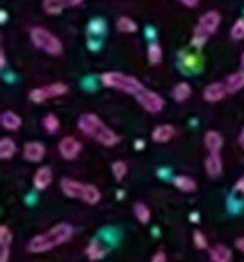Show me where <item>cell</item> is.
<instances>
[{
  "label": "cell",
  "instance_id": "74e56055",
  "mask_svg": "<svg viewBox=\"0 0 244 262\" xmlns=\"http://www.w3.org/2000/svg\"><path fill=\"white\" fill-rule=\"evenodd\" d=\"M0 67H2V69L6 67V54H4V51L0 52Z\"/></svg>",
  "mask_w": 244,
  "mask_h": 262
},
{
  "label": "cell",
  "instance_id": "7a4b0ae2",
  "mask_svg": "<svg viewBox=\"0 0 244 262\" xmlns=\"http://www.w3.org/2000/svg\"><path fill=\"white\" fill-rule=\"evenodd\" d=\"M61 190L66 198L72 200H83L86 205H97L101 201V190L90 183H81L76 180L63 178L61 180Z\"/></svg>",
  "mask_w": 244,
  "mask_h": 262
},
{
  "label": "cell",
  "instance_id": "f35d334b",
  "mask_svg": "<svg viewBox=\"0 0 244 262\" xmlns=\"http://www.w3.org/2000/svg\"><path fill=\"white\" fill-rule=\"evenodd\" d=\"M239 146H240V147H242V149H244V129L240 131V135H239Z\"/></svg>",
  "mask_w": 244,
  "mask_h": 262
},
{
  "label": "cell",
  "instance_id": "44dd1931",
  "mask_svg": "<svg viewBox=\"0 0 244 262\" xmlns=\"http://www.w3.org/2000/svg\"><path fill=\"white\" fill-rule=\"evenodd\" d=\"M210 260L212 262H232V251L223 244L210 248Z\"/></svg>",
  "mask_w": 244,
  "mask_h": 262
},
{
  "label": "cell",
  "instance_id": "3957f363",
  "mask_svg": "<svg viewBox=\"0 0 244 262\" xmlns=\"http://www.w3.org/2000/svg\"><path fill=\"white\" fill-rule=\"evenodd\" d=\"M101 83L106 88H113V90L124 92L129 95H139L144 90V84L137 77L122 72H104L101 76Z\"/></svg>",
  "mask_w": 244,
  "mask_h": 262
},
{
  "label": "cell",
  "instance_id": "ba28073f",
  "mask_svg": "<svg viewBox=\"0 0 244 262\" xmlns=\"http://www.w3.org/2000/svg\"><path fill=\"white\" fill-rule=\"evenodd\" d=\"M92 139H95L99 144H101V146H104V147H113V146H117V144H119L120 137L117 135L113 129H109L104 122H101L97 126V129H95V133H94V137H92Z\"/></svg>",
  "mask_w": 244,
  "mask_h": 262
},
{
  "label": "cell",
  "instance_id": "8992f818",
  "mask_svg": "<svg viewBox=\"0 0 244 262\" xmlns=\"http://www.w3.org/2000/svg\"><path fill=\"white\" fill-rule=\"evenodd\" d=\"M137 101L149 113H160L164 110V97L160 94H157V92L146 90V88L137 95Z\"/></svg>",
  "mask_w": 244,
  "mask_h": 262
},
{
  "label": "cell",
  "instance_id": "ffe728a7",
  "mask_svg": "<svg viewBox=\"0 0 244 262\" xmlns=\"http://www.w3.org/2000/svg\"><path fill=\"white\" fill-rule=\"evenodd\" d=\"M108 253V248H104L101 244V241H92L86 246V257L90 260H102Z\"/></svg>",
  "mask_w": 244,
  "mask_h": 262
},
{
  "label": "cell",
  "instance_id": "52a82bcc",
  "mask_svg": "<svg viewBox=\"0 0 244 262\" xmlns=\"http://www.w3.org/2000/svg\"><path fill=\"white\" fill-rule=\"evenodd\" d=\"M58 149H59V155H61L65 160H76V158L79 157L83 146H81V142L76 137H65V139H61V142H59Z\"/></svg>",
  "mask_w": 244,
  "mask_h": 262
},
{
  "label": "cell",
  "instance_id": "9a60e30c",
  "mask_svg": "<svg viewBox=\"0 0 244 262\" xmlns=\"http://www.w3.org/2000/svg\"><path fill=\"white\" fill-rule=\"evenodd\" d=\"M205 171H207L208 176L212 178H217L223 172V160L219 153H208L207 160H205Z\"/></svg>",
  "mask_w": 244,
  "mask_h": 262
},
{
  "label": "cell",
  "instance_id": "60d3db41",
  "mask_svg": "<svg viewBox=\"0 0 244 262\" xmlns=\"http://www.w3.org/2000/svg\"><path fill=\"white\" fill-rule=\"evenodd\" d=\"M135 147H137V149H142V147H144V142H142V140H140V142H135Z\"/></svg>",
  "mask_w": 244,
  "mask_h": 262
},
{
  "label": "cell",
  "instance_id": "7402d4cb",
  "mask_svg": "<svg viewBox=\"0 0 244 262\" xmlns=\"http://www.w3.org/2000/svg\"><path fill=\"white\" fill-rule=\"evenodd\" d=\"M16 153V144L15 140H11L9 137H4L0 140V158L2 160H11Z\"/></svg>",
  "mask_w": 244,
  "mask_h": 262
},
{
  "label": "cell",
  "instance_id": "f1b7e54d",
  "mask_svg": "<svg viewBox=\"0 0 244 262\" xmlns=\"http://www.w3.org/2000/svg\"><path fill=\"white\" fill-rule=\"evenodd\" d=\"M43 127H45V131L47 133H56V131L59 129V120H58V117L54 115V113H49V115H45L43 117Z\"/></svg>",
  "mask_w": 244,
  "mask_h": 262
},
{
  "label": "cell",
  "instance_id": "4dcf8cb0",
  "mask_svg": "<svg viewBox=\"0 0 244 262\" xmlns=\"http://www.w3.org/2000/svg\"><path fill=\"white\" fill-rule=\"evenodd\" d=\"M11 243H13L11 230L6 225H2L0 226V248H11Z\"/></svg>",
  "mask_w": 244,
  "mask_h": 262
},
{
  "label": "cell",
  "instance_id": "d590c367",
  "mask_svg": "<svg viewBox=\"0 0 244 262\" xmlns=\"http://www.w3.org/2000/svg\"><path fill=\"white\" fill-rule=\"evenodd\" d=\"M235 190H237V192H240V194H244V176L235 183Z\"/></svg>",
  "mask_w": 244,
  "mask_h": 262
},
{
  "label": "cell",
  "instance_id": "836d02e7",
  "mask_svg": "<svg viewBox=\"0 0 244 262\" xmlns=\"http://www.w3.org/2000/svg\"><path fill=\"white\" fill-rule=\"evenodd\" d=\"M151 262H167V257H165L164 251H157L151 258Z\"/></svg>",
  "mask_w": 244,
  "mask_h": 262
},
{
  "label": "cell",
  "instance_id": "d6986e66",
  "mask_svg": "<svg viewBox=\"0 0 244 262\" xmlns=\"http://www.w3.org/2000/svg\"><path fill=\"white\" fill-rule=\"evenodd\" d=\"M225 84H226L228 94H235V92L242 90L244 88V70H239V72H235V74H230V76L225 79Z\"/></svg>",
  "mask_w": 244,
  "mask_h": 262
},
{
  "label": "cell",
  "instance_id": "ab89813d",
  "mask_svg": "<svg viewBox=\"0 0 244 262\" xmlns=\"http://www.w3.org/2000/svg\"><path fill=\"white\" fill-rule=\"evenodd\" d=\"M0 16H2V18H0V22L6 24V16H8V15H6V11H0Z\"/></svg>",
  "mask_w": 244,
  "mask_h": 262
},
{
  "label": "cell",
  "instance_id": "d6a6232c",
  "mask_svg": "<svg viewBox=\"0 0 244 262\" xmlns=\"http://www.w3.org/2000/svg\"><path fill=\"white\" fill-rule=\"evenodd\" d=\"M194 244H196V248H199V250H205V248L208 246L207 237L201 232H194Z\"/></svg>",
  "mask_w": 244,
  "mask_h": 262
},
{
  "label": "cell",
  "instance_id": "ac0fdd59",
  "mask_svg": "<svg viewBox=\"0 0 244 262\" xmlns=\"http://www.w3.org/2000/svg\"><path fill=\"white\" fill-rule=\"evenodd\" d=\"M0 124L4 129H9V131H18L22 127V117L15 112H4L2 117H0Z\"/></svg>",
  "mask_w": 244,
  "mask_h": 262
},
{
  "label": "cell",
  "instance_id": "5bb4252c",
  "mask_svg": "<svg viewBox=\"0 0 244 262\" xmlns=\"http://www.w3.org/2000/svg\"><path fill=\"white\" fill-rule=\"evenodd\" d=\"M174 135H176V127L172 126V124H160V126H157L153 129L151 139L158 144H165V142H169Z\"/></svg>",
  "mask_w": 244,
  "mask_h": 262
},
{
  "label": "cell",
  "instance_id": "7c38bea8",
  "mask_svg": "<svg viewBox=\"0 0 244 262\" xmlns=\"http://www.w3.org/2000/svg\"><path fill=\"white\" fill-rule=\"evenodd\" d=\"M45 157V146L41 142H27L24 146V158L31 164H38Z\"/></svg>",
  "mask_w": 244,
  "mask_h": 262
},
{
  "label": "cell",
  "instance_id": "83f0119b",
  "mask_svg": "<svg viewBox=\"0 0 244 262\" xmlns=\"http://www.w3.org/2000/svg\"><path fill=\"white\" fill-rule=\"evenodd\" d=\"M112 172H113V176H115L117 182H122V180L126 178V174H128V165H126V162H122V160L113 162Z\"/></svg>",
  "mask_w": 244,
  "mask_h": 262
},
{
  "label": "cell",
  "instance_id": "d4e9b609",
  "mask_svg": "<svg viewBox=\"0 0 244 262\" xmlns=\"http://www.w3.org/2000/svg\"><path fill=\"white\" fill-rule=\"evenodd\" d=\"M117 29L120 31V33H137L139 31V26H137V22L133 18H129V16H120L119 20H117Z\"/></svg>",
  "mask_w": 244,
  "mask_h": 262
},
{
  "label": "cell",
  "instance_id": "6da1fadb",
  "mask_svg": "<svg viewBox=\"0 0 244 262\" xmlns=\"http://www.w3.org/2000/svg\"><path fill=\"white\" fill-rule=\"evenodd\" d=\"M74 235V226L69 223H59V225L49 228L47 232L40 233V235H34L33 239L27 243L26 250L29 253H45V251H51L54 248L61 246V244L69 243Z\"/></svg>",
  "mask_w": 244,
  "mask_h": 262
},
{
  "label": "cell",
  "instance_id": "e0dca14e",
  "mask_svg": "<svg viewBox=\"0 0 244 262\" xmlns=\"http://www.w3.org/2000/svg\"><path fill=\"white\" fill-rule=\"evenodd\" d=\"M33 183L38 190H45L49 189V185L52 183V171L51 167H40L36 172H34Z\"/></svg>",
  "mask_w": 244,
  "mask_h": 262
},
{
  "label": "cell",
  "instance_id": "277c9868",
  "mask_svg": "<svg viewBox=\"0 0 244 262\" xmlns=\"http://www.w3.org/2000/svg\"><path fill=\"white\" fill-rule=\"evenodd\" d=\"M31 41L34 43V47H38L40 51L47 52L51 56H59L63 52L61 40L56 34L43 29V27H33L31 29Z\"/></svg>",
  "mask_w": 244,
  "mask_h": 262
},
{
  "label": "cell",
  "instance_id": "8d00e7d4",
  "mask_svg": "<svg viewBox=\"0 0 244 262\" xmlns=\"http://www.w3.org/2000/svg\"><path fill=\"white\" fill-rule=\"evenodd\" d=\"M235 246L239 251H244V237H239V239L235 241Z\"/></svg>",
  "mask_w": 244,
  "mask_h": 262
},
{
  "label": "cell",
  "instance_id": "30bf717a",
  "mask_svg": "<svg viewBox=\"0 0 244 262\" xmlns=\"http://www.w3.org/2000/svg\"><path fill=\"white\" fill-rule=\"evenodd\" d=\"M101 122L102 120L99 119L97 115H94V113H84V115H81L79 120H77V127H79V131L83 133V135H86L92 139L95 129H97V126Z\"/></svg>",
  "mask_w": 244,
  "mask_h": 262
},
{
  "label": "cell",
  "instance_id": "9c48e42d",
  "mask_svg": "<svg viewBox=\"0 0 244 262\" xmlns=\"http://www.w3.org/2000/svg\"><path fill=\"white\" fill-rule=\"evenodd\" d=\"M219 24H221V15H219L217 11H207L205 15L199 16V22H197V26H199L205 33L212 36V34L217 33Z\"/></svg>",
  "mask_w": 244,
  "mask_h": 262
},
{
  "label": "cell",
  "instance_id": "2e32d148",
  "mask_svg": "<svg viewBox=\"0 0 244 262\" xmlns=\"http://www.w3.org/2000/svg\"><path fill=\"white\" fill-rule=\"evenodd\" d=\"M203 142H205V147H207L208 153H221L225 140H223L221 133H217V131H207Z\"/></svg>",
  "mask_w": 244,
  "mask_h": 262
},
{
  "label": "cell",
  "instance_id": "4fadbf2b",
  "mask_svg": "<svg viewBox=\"0 0 244 262\" xmlns=\"http://www.w3.org/2000/svg\"><path fill=\"white\" fill-rule=\"evenodd\" d=\"M228 95V90H226V84L225 83H212L205 88L203 92V97L207 102H219Z\"/></svg>",
  "mask_w": 244,
  "mask_h": 262
},
{
  "label": "cell",
  "instance_id": "e575fe53",
  "mask_svg": "<svg viewBox=\"0 0 244 262\" xmlns=\"http://www.w3.org/2000/svg\"><path fill=\"white\" fill-rule=\"evenodd\" d=\"M178 2H182L185 8H196L199 4V0H178Z\"/></svg>",
  "mask_w": 244,
  "mask_h": 262
},
{
  "label": "cell",
  "instance_id": "8fae6325",
  "mask_svg": "<svg viewBox=\"0 0 244 262\" xmlns=\"http://www.w3.org/2000/svg\"><path fill=\"white\" fill-rule=\"evenodd\" d=\"M84 0H43V11L49 15H59L65 8L79 6Z\"/></svg>",
  "mask_w": 244,
  "mask_h": 262
},
{
  "label": "cell",
  "instance_id": "4316f807",
  "mask_svg": "<svg viewBox=\"0 0 244 262\" xmlns=\"http://www.w3.org/2000/svg\"><path fill=\"white\" fill-rule=\"evenodd\" d=\"M208 36H210V34H207L203 29H201L199 26H197L196 29H194V34H192V40H190V45H192V47H196V49H201L205 43H207Z\"/></svg>",
  "mask_w": 244,
  "mask_h": 262
},
{
  "label": "cell",
  "instance_id": "b9f144b4",
  "mask_svg": "<svg viewBox=\"0 0 244 262\" xmlns=\"http://www.w3.org/2000/svg\"><path fill=\"white\" fill-rule=\"evenodd\" d=\"M240 63H242V70H244V54H242V58H240Z\"/></svg>",
  "mask_w": 244,
  "mask_h": 262
},
{
  "label": "cell",
  "instance_id": "5b68a950",
  "mask_svg": "<svg viewBox=\"0 0 244 262\" xmlns=\"http://www.w3.org/2000/svg\"><path fill=\"white\" fill-rule=\"evenodd\" d=\"M66 92H69V86H66L65 83H52V84H47V86H40V88L31 90L29 99L33 102H36V104H40V102L47 101V99L65 95Z\"/></svg>",
  "mask_w": 244,
  "mask_h": 262
},
{
  "label": "cell",
  "instance_id": "603a6c76",
  "mask_svg": "<svg viewBox=\"0 0 244 262\" xmlns=\"http://www.w3.org/2000/svg\"><path fill=\"white\" fill-rule=\"evenodd\" d=\"M190 94H192V88H190L189 83H178L172 88V99L178 102L187 101V99L190 97Z\"/></svg>",
  "mask_w": 244,
  "mask_h": 262
},
{
  "label": "cell",
  "instance_id": "484cf974",
  "mask_svg": "<svg viewBox=\"0 0 244 262\" xmlns=\"http://www.w3.org/2000/svg\"><path fill=\"white\" fill-rule=\"evenodd\" d=\"M147 59H149L151 65H158L164 59V49L158 43H151L149 49H147Z\"/></svg>",
  "mask_w": 244,
  "mask_h": 262
},
{
  "label": "cell",
  "instance_id": "1f68e13d",
  "mask_svg": "<svg viewBox=\"0 0 244 262\" xmlns=\"http://www.w3.org/2000/svg\"><path fill=\"white\" fill-rule=\"evenodd\" d=\"M233 40H242L244 38V18L235 20V24L232 26V31H230Z\"/></svg>",
  "mask_w": 244,
  "mask_h": 262
},
{
  "label": "cell",
  "instance_id": "f546056e",
  "mask_svg": "<svg viewBox=\"0 0 244 262\" xmlns=\"http://www.w3.org/2000/svg\"><path fill=\"white\" fill-rule=\"evenodd\" d=\"M135 215H137V219L142 223V225L149 223V217H151L149 207H147V205H144V203H137L135 205Z\"/></svg>",
  "mask_w": 244,
  "mask_h": 262
},
{
  "label": "cell",
  "instance_id": "cb8c5ba5",
  "mask_svg": "<svg viewBox=\"0 0 244 262\" xmlns=\"http://www.w3.org/2000/svg\"><path fill=\"white\" fill-rule=\"evenodd\" d=\"M172 183H174L176 189H180L182 192H194L196 190V182H194L192 178H189V176H176L174 180H172Z\"/></svg>",
  "mask_w": 244,
  "mask_h": 262
}]
</instances>
